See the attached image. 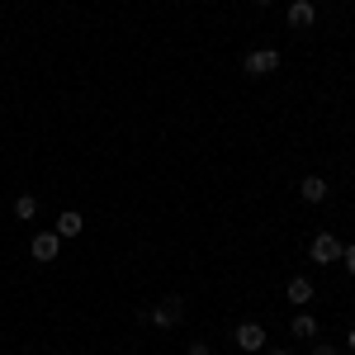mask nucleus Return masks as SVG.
Listing matches in <instances>:
<instances>
[{"label": "nucleus", "mask_w": 355, "mask_h": 355, "mask_svg": "<svg viewBox=\"0 0 355 355\" xmlns=\"http://www.w3.org/2000/svg\"><path fill=\"white\" fill-rule=\"evenodd\" d=\"M147 318H152V327L171 331L175 322H180V318H185V299H180V294H166V299H162V308H152Z\"/></svg>", "instance_id": "f257e3e1"}, {"label": "nucleus", "mask_w": 355, "mask_h": 355, "mask_svg": "<svg viewBox=\"0 0 355 355\" xmlns=\"http://www.w3.org/2000/svg\"><path fill=\"white\" fill-rule=\"evenodd\" d=\"M308 261H313V266H331V261H341V242H336L331 232H318V237L308 242Z\"/></svg>", "instance_id": "f03ea898"}, {"label": "nucleus", "mask_w": 355, "mask_h": 355, "mask_svg": "<svg viewBox=\"0 0 355 355\" xmlns=\"http://www.w3.org/2000/svg\"><path fill=\"white\" fill-rule=\"evenodd\" d=\"M246 76H270L275 67H279V53L275 48H256V53H246Z\"/></svg>", "instance_id": "7ed1b4c3"}, {"label": "nucleus", "mask_w": 355, "mask_h": 355, "mask_svg": "<svg viewBox=\"0 0 355 355\" xmlns=\"http://www.w3.org/2000/svg\"><path fill=\"white\" fill-rule=\"evenodd\" d=\"M318 24V5L313 0H294L289 5V28H313Z\"/></svg>", "instance_id": "20e7f679"}, {"label": "nucleus", "mask_w": 355, "mask_h": 355, "mask_svg": "<svg viewBox=\"0 0 355 355\" xmlns=\"http://www.w3.org/2000/svg\"><path fill=\"white\" fill-rule=\"evenodd\" d=\"M57 246H62V237H57V232H38L28 251L38 256V266H48V261H57Z\"/></svg>", "instance_id": "39448f33"}, {"label": "nucleus", "mask_w": 355, "mask_h": 355, "mask_svg": "<svg viewBox=\"0 0 355 355\" xmlns=\"http://www.w3.org/2000/svg\"><path fill=\"white\" fill-rule=\"evenodd\" d=\"M284 299H289V303H299V308H308V303L318 299V289H313V279L294 275V279H289V289H284Z\"/></svg>", "instance_id": "423d86ee"}, {"label": "nucleus", "mask_w": 355, "mask_h": 355, "mask_svg": "<svg viewBox=\"0 0 355 355\" xmlns=\"http://www.w3.org/2000/svg\"><path fill=\"white\" fill-rule=\"evenodd\" d=\"M237 346L242 351H266V327L261 322H242L237 327Z\"/></svg>", "instance_id": "0eeeda50"}, {"label": "nucleus", "mask_w": 355, "mask_h": 355, "mask_svg": "<svg viewBox=\"0 0 355 355\" xmlns=\"http://www.w3.org/2000/svg\"><path fill=\"white\" fill-rule=\"evenodd\" d=\"M303 204H322V199H327V180H322V175H303Z\"/></svg>", "instance_id": "6e6552de"}, {"label": "nucleus", "mask_w": 355, "mask_h": 355, "mask_svg": "<svg viewBox=\"0 0 355 355\" xmlns=\"http://www.w3.org/2000/svg\"><path fill=\"white\" fill-rule=\"evenodd\" d=\"M81 227H85V218L81 214H76V209H67V214H62V218H57V237H81Z\"/></svg>", "instance_id": "1a4fd4ad"}, {"label": "nucleus", "mask_w": 355, "mask_h": 355, "mask_svg": "<svg viewBox=\"0 0 355 355\" xmlns=\"http://www.w3.org/2000/svg\"><path fill=\"white\" fill-rule=\"evenodd\" d=\"M289 331H294V336H303V341H308V336H318V322H313V313H299V318L289 322Z\"/></svg>", "instance_id": "9d476101"}, {"label": "nucleus", "mask_w": 355, "mask_h": 355, "mask_svg": "<svg viewBox=\"0 0 355 355\" xmlns=\"http://www.w3.org/2000/svg\"><path fill=\"white\" fill-rule=\"evenodd\" d=\"M15 218H38V199L33 194H19L15 199Z\"/></svg>", "instance_id": "9b49d317"}, {"label": "nucleus", "mask_w": 355, "mask_h": 355, "mask_svg": "<svg viewBox=\"0 0 355 355\" xmlns=\"http://www.w3.org/2000/svg\"><path fill=\"white\" fill-rule=\"evenodd\" d=\"M341 261H346V270L355 275V242H351V246H341Z\"/></svg>", "instance_id": "f8f14e48"}, {"label": "nucleus", "mask_w": 355, "mask_h": 355, "mask_svg": "<svg viewBox=\"0 0 355 355\" xmlns=\"http://www.w3.org/2000/svg\"><path fill=\"white\" fill-rule=\"evenodd\" d=\"M185 355H214V351H209L204 341H190V351H185Z\"/></svg>", "instance_id": "ddd939ff"}, {"label": "nucleus", "mask_w": 355, "mask_h": 355, "mask_svg": "<svg viewBox=\"0 0 355 355\" xmlns=\"http://www.w3.org/2000/svg\"><path fill=\"white\" fill-rule=\"evenodd\" d=\"M313 355H336V346H313Z\"/></svg>", "instance_id": "4468645a"}, {"label": "nucleus", "mask_w": 355, "mask_h": 355, "mask_svg": "<svg viewBox=\"0 0 355 355\" xmlns=\"http://www.w3.org/2000/svg\"><path fill=\"white\" fill-rule=\"evenodd\" d=\"M346 346H351V355H355V327H351V336H346Z\"/></svg>", "instance_id": "2eb2a0df"}, {"label": "nucleus", "mask_w": 355, "mask_h": 355, "mask_svg": "<svg viewBox=\"0 0 355 355\" xmlns=\"http://www.w3.org/2000/svg\"><path fill=\"white\" fill-rule=\"evenodd\" d=\"M256 5H275V0H256Z\"/></svg>", "instance_id": "dca6fc26"}, {"label": "nucleus", "mask_w": 355, "mask_h": 355, "mask_svg": "<svg viewBox=\"0 0 355 355\" xmlns=\"http://www.w3.org/2000/svg\"><path fill=\"white\" fill-rule=\"evenodd\" d=\"M270 355H289V351H270Z\"/></svg>", "instance_id": "f3484780"}]
</instances>
